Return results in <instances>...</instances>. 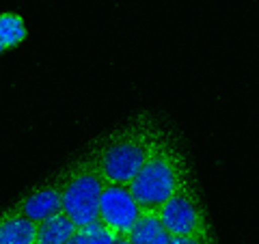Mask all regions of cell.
Returning <instances> with one entry per match:
<instances>
[{"instance_id": "obj_3", "label": "cell", "mask_w": 259, "mask_h": 244, "mask_svg": "<svg viewBox=\"0 0 259 244\" xmlns=\"http://www.w3.org/2000/svg\"><path fill=\"white\" fill-rule=\"evenodd\" d=\"M61 186L63 212L67 214L78 229L100 221V201L104 190V177L95 169L89 156L78 160L67 171L56 177Z\"/></svg>"}, {"instance_id": "obj_11", "label": "cell", "mask_w": 259, "mask_h": 244, "mask_svg": "<svg viewBox=\"0 0 259 244\" xmlns=\"http://www.w3.org/2000/svg\"><path fill=\"white\" fill-rule=\"evenodd\" d=\"M76 235L80 244H117V240L121 238V233H117L115 229H110V227H106L100 221L78 229Z\"/></svg>"}, {"instance_id": "obj_6", "label": "cell", "mask_w": 259, "mask_h": 244, "mask_svg": "<svg viewBox=\"0 0 259 244\" xmlns=\"http://www.w3.org/2000/svg\"><path fill=\"white\" fill-rule=\"evenodd\" d=\"M15 210L35 225L44 223L46 218L63 212V197H61L59 182L54 180L50 184L41 186V188H37L32 194H28L26 199H22L18 206H15Z\"/></svg>"}, {"instance_id": "obj_14", "label": "cell", "mask_w": 259, "mask_h": 244, "mask_svg": "<svg viewBox=\"0 0 259 244\" xmlns=\"http://www.w3.org/2000/svg\"><path fill=\"white\" fill-rule=\"evenodd\" d=\"M5 52V46H3V42H0V54H3Z\"/></svg>"}, {"instance_id": "obj_4", "label": "cell", "mask_w": 259, "mask_h": 244, "mask_svg": "<svg viewBox=\"0 0 259 244\" xmlns=\"http://www.w3.org/2000/svg\"><path fill=\"white\" fill-rule=\"evenodd\" d=\"M158 216L171 238H188V235H205L209 233V225L205 212L199 203L194 188L188 184L168 199L158 210Z\"/></svg>"}, {"instance_id": "obj_2", "label": "cell", "mask_w": 259, "mask_h": 244, "mask_svg": "<svg viewBox=\"0 0 259 244\" xmlns=\"http://www.w3.org/2000/svg\"><path fill=\"white\" fill-rule=\"evenodd\" d=\"M188 184L190 180L186 160L177 151L173 141H168L164 134L139 171V175L130 184V190H132L141 210L158 212L168 199L175 197Z\"/></svg>"}, {"instance_id": "obj_8", "label": "cell", "mask_w": 259, "mask_h": 244, "mask_svg": "<svg viewBox=\"0 0 259 244\" xmlns=\"http://www.w3.org/2000/svg\"><path fill=\"white\" fill-rule=\"evenodd\" d=\"M127 238L132 240V244H171V235L166 233L158 212H149V210L141 212V218Z\"/></svg>"}, {"instance_id": "obj_5", "label": "cell", "mask_w": 259, "mask_h": 244, "mask_svg": "<svg viewBox=\"0 0 259 244\" xmlns=\"http://www.w3.org/2000/svg\"><path fill=\"white\" fill-rule=\"evenodd\" d=\"M141 206L136 203L127 184L104 182L102 201H100V223L121 235H130L136 221L141 218Z\"/></svg>"}, {"instance_id": "obj_9", "label": "cell", "mask_w": 259, "mask_h": 244, "mask_svg": "<svg viewBox=\"0 0 259 244\" xmlns=\"http://www.w3.org/2000/svg\"><path fill=\"white\" fill-rule=\"evenodd\" d=\"M76 231L78 227L74 221L65 212H59L37 225V244H65L74 238Z\"/></svg>"}, {"instance_id": "obj_1", "label": "cell", "mask_w": 259, "mask_h": 244, "mask_svg": "<svg viewBox=\"0 0 259 244\" xmlns=\"http://www.w3.org/2000/svg\"><path fill=\"white\" fill-rule=\"evenodd\" d=\"M162 136L164 130L151 117L143 115L97 143L89 153V160L102 173L104 182L130 186Z\"/></svg>"}, {"instance_id": "obj_13", "label": "cell", "mask_w": 259, "mask_h": 244, "mask_svg": "<svg viewBox=\"0 0 259 244\" xmlns=\"http://www.w3.org/2000/svg\"><path fill=\"white\" fill-rule=\"evenodd\" d=\"M117 244H132V240H130L127 235H121V238L117 240Z\"/></svg>"}, {"instance_id": "obj_7", "label": "cell", "mask_w": 259, "mask_h": 244, "mask_svg": "<svg viewBox=\"0 0 259 244\" xmlns=\"http://www.w3.org/2000/svg\"><path fill=\"white\" fill-rule=\"evenodd\" d=\"M0 244H37V225L11 208L0 214Z\"/></svg>"}, {"instance_id": "obj_10", "label": "cell", "mask_w": 259, "mask_h": 244, "mask_svg": "<svg viewBox=\"0 0 259 244\" xmlns=\"http://www.w3.org/2000/svg\"><path fill=\"white\" fill-rule=\"evenodd\" d=\"M26 37H28V28L20 13L13 11L0 13V42H3L5 50L18 48L22 42H26Z\"/></svg>"}, {"instance_id": "obj_12", "label": "cell", "mask_w": 259, "mask_h": 244, "mask_svg": "<svg viewBox=\"0 0 259 244\" xmlns=\"http://www.w3.org/2000/svg\"><path fill=\"white\" fill-rule=\"evenodd\" d=\"M171 244H216L212 233L205 235H188V238H171Z\"/></svg>"}]
</instances>
